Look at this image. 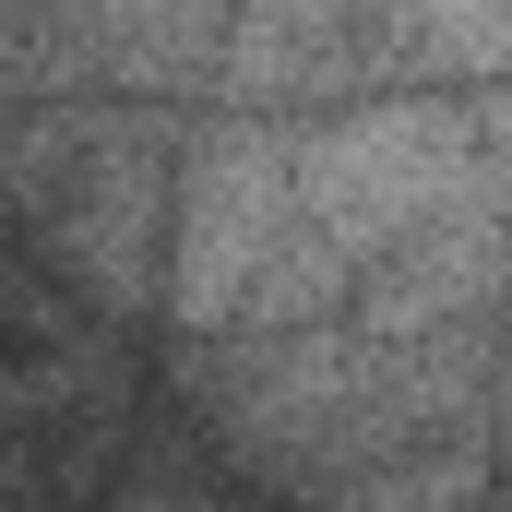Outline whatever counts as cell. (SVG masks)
Returning <instances> with one entry per match:
<instances>
[{"label":"cell","mask_w":512,"mask_h":512,"mask_svg":"<svg viewBox=\"0 0 512 512\" xmlns=\"http://www.w3.org/2000/svg\"><path fill=\"white\" fill-rule=\"evenodd\" d=\"M501 24H512V0H393V60L405 72H441L453 96H477L489 72H501Z\"/></svg>","instance_id":"cell-4"},{"label":"cell","mask_w":512,"mask_h":512,"mask_svg":"<svg viewBox=\"0 0 512 512\" xmlns=\"http://www.w3.org/2000/svg\"><path fill=\"white\" fill-rule=\"evenodd\" d=\"M108 512H215V501H203V489H191L179 465H143V477H131V489H120Z\"/></svg>","instance_id":"cell-5"},{"label":"cell","mask_w":512,"mask_h":512,"mask_svg":"<svg viewBox=\"0 0 512 512\" xmlns=\"http://www.w3.org/2000/svg\"><path fill=\"white\" fill-rule=\"evenodd\" d=\"M477 512H489V501H477Z\"/></svg>","instance_id":"cell-6"},{"label":"cell","mask_w":512,"mask_h":512,"mask_svg":"<svg viewBox=\"0 0 512 512\" xmlns=\"http://www.w3.org/2000/svg\"><path fill=\"white\" fill-rule=\"evenodd\" d=\"M370 36H393V0H239L227 48H215V84L239 108H286V96L346 84Z\"/></svg>","instance_id":"cell-2"},{"label":"cell","mask_w":512,"mask_h":512,"mask_svg":"<svg viewBox=\"0 0 512 512\" xmlns=\"http://www.w3.org/2000/svg\"><path fill=\"white\" fill-rule=\"evenodd\" d=\"M215 417L251 465L298 477V489H334L346 465H382V453L453 429V417H489V322L370 334V322L322 310L298 334H239L215 358Z\"/></svg>","instance_id":"cell-1"},{"label":"cell","mask_w":512,"mask_h":512,"mask_svg":"<svg viewBox=\"0 0 512 512\" xmlns=\"http://www.w3.org/2000/svg\"><path fill=\"white\" fill-rule=\"evenodd\" d=\"M489 501V417H453L429 441H405L382 465H346L322 512H477Z\"/></svg>","instance_id":"cell-3"}]
</instances>
